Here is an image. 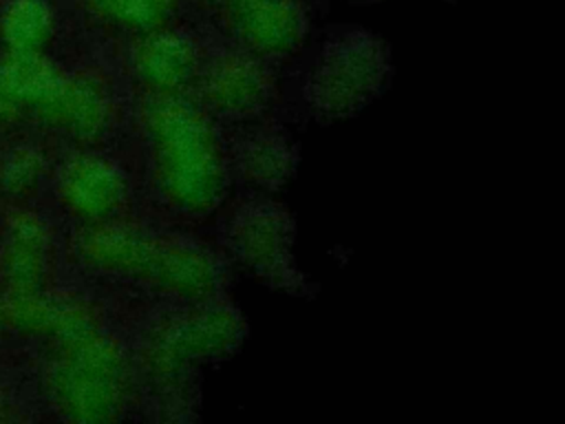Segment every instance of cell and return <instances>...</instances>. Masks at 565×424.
<instances>
[{
  "instance_id": "22",
  "label": "cell",
  "mask_w": 565,
  "mask_h": 424,
  "mask_svg": "<svg viewBox=\"0 0 565 424\" xmlns=\"http://www.w3.org/2000/svg\"><path fill=\"white\" fill-rule=\"evenodd\" d=\"M2 413H4V400H2V393H0V417H2Z\"/></svg>"
},
{
  "instance_id": "12",
  "label": "cell",
  "mask_w": 565,
  "mask_h": 424,
  "mask_svg": "<svg viewBox=\"0 0 565 424\" xmlns=\"http://www.w3.org/2000/svg\"><path fill=\"white\" fill-rule=\"evenodd\" d=\"M232 161L245 181L278 190L294 174L296 148L280 130L254 128L234 141Z\"/></svg>"
},
{
  "instance_id": "10",
  "label": "cell",
  "mask_w": 565,
  "mask_h": 424,
  "mask_svg": "<svg viewBox=\"0 0 565 424\" xmlns=\"http://www.w3.org/2000/svg\"><path fill=\"white\" fill-rule=\"evenodd\" d=\"M33 108L42 124L66 130L79 141L102 137L113 117L108 91L90 75H62L57 86Z\"/></svg>"
},
{
  "instance_id": "1",
  "label": "cell",
  "mask_w": 565,
  "mask_h": 424,
  "mask_svg": "<svg viewBox=\"0 0 565 424\" xmlns=\"http://www.w3.org/2000/svg\"><path fill=\"white\" fill-rule=\"evenodd\" d=\"M150 181L183 216H205L230 186L227 155L210 113L185 93H146L139 106Z\"/></svg>"
},
{
  "instance_id": "19",
  "label": "cell",
  "mask_w": 565,
  "mask_h": 424,
  "mask_svg": "<svg viewBox=\"0 0 565 424\" xmlns=\"http://www.w3.org/2000/svg\"><path fill=\"white\" fill-rule=\"evenodd\" d=\"M9 239L51 247V234L46 223L29 210H18L15 214L9 216Z\"/></svg>"
},
{
  "instance_id": "11",
  "label": "cell",
  "mask_w": 565,
  "mask_h": 424,
  "mask_svg": "<svg viewBox=\"0 0 565 424\" xmlns=\"http://www.w3.org/2000/svg\"><path fill=\"white\" fill-rule=\"evenodd\" d=\"M130 64L146 93H188L203 62L196 44L188 35L163 26L137 40Z\"/></svg>"
},
{
  "instance_id": "3",
  "label": "cell",
  "mask_w": 565,
  "mask_h": 424,
  "mask_svg": "<svg viewBox=\"0 0 565 424\" xmlns=\"http://www.w3.org/2000/svg\"><path fill=\"white\" fill-rule=\"evenodd\" d=\"M245 338L243 316L218 296L181 303L141 342V369L154 389H174L205 362L223 360Z\"/></svg>"
},
{
  "instance_id": "17",
  "label": "cell",
  "mask_w": 565,
  "mask_h": 424,
  "mask_svg": "<svg viewBox=\"0 0 565 424\" xmlns=\"http://www.w3.org/2000/svg\"><path fill=\"white\" fill-rule=\"evenodd\" d=\"M49 247L9 239L0 252V278L7 289L42 287Z\"/></svg>"
},
{
  "instance_id": "15",
  "label": "cell",
  "mask_w": 565,
  "mask_h": 424,
  "mask_svg": "<svg viewBox=\"0 0 565 424\" xmlns=\"http://www.w3.org/2000/svg\"><path fill=\"white\" fill-rule=\"evenodd\" d=\"M57 296L49 294L42 287L31 289H7L2 305V320L20 333L26 336H44L51 331Z\"/></svg>"
},
{
  "instance_id": "21",
  "label": "cell",
  "mask_w": 565,
  "mask_h": 424,
  "mask_svg": "<svg viewBox=\"0 0 565 424\" xmlns=\"http://www.w3.org/2000/svg\"><path fill=\"white\" fill-rule=\"evenodd\" d=\"M203 2H216V4H225L227 7L232 0H203Z\"/></svg>"
},
{
  "instance_id": "23",
  "label": "cell",
  "mask_w": 565,
  "mask_h": 424,
  "mask_svg": "<svg viewBox=\"0 0 565 424\" xmlns=\"http://www.w3.org/2000/svg\"><path fill=\"white\" fill-rule=\"evenodd\" d=\"M2 322H4V320H2V305H0V327H2Z\"/></svg>"
},
{
  "instance_id": "8",
  "label": "cell",
  "mask_w": 565,
  "mask_h": 424,
  "mask_svg": "<svg viewBox=\"0 0 565 424\" xmlns=\"http://www.w3.org/2000/svg\"><path fill=\"white\" fill-rule=\"evenodd\" d=\"M57 194L64 208L88 221H115L128 201L126 174L106 157L77 152L57 174Z\"/></svg>"
},
{
  "instance_id": "14",
  "label": "cell",
  "mask_w": 565,
  "mask_h": 424,
  "mask_svg": "<svg viewBox=\"0 0 565 424\" xmlns=\"http://www.w3.org/2000/svg\"><path fill=\"white\" fill-rule=\"evenodd\" d=\"M53 35L46 0H9L0 13V38L9 51H42Z\"/></svg>"
},
{
  "instance_id": "13",
  "label": "cell",
  "mask_w": 565,
  "mask_h": 424,
  "mask_svg": "<svg viewBox=\"0 0 565 424\" xmlns=\"http://www.w3.org/2000/svg\"><path fill=\"white\" fill-rule=\"evenodd\" d=\"M62 75L42 51H9L0 60V77L22 106H38Z\"/></svg>"
},
{
  "instance_id": "7",
  "label": "cell",
  "mask_w": 565,
  "mask_h": 424,
  "mask_svg": "<svg viewBox=\"0 0 565 424\" xmlns=\"http://www.w3.org/2000/svg\"><path fill=\"white\" fill-rule=\"evenodd\" d=\"M196 102L221 117H252L274 93V82L252 53H221L201 64L194 82Z\"/></svg>"
},
{
  "instance_id": "4",
  "label": "cell",
  "mask_w": 565,
  "mask_h": 424,
  "mask_svg": "<svg viewBox=\"0 0 565 424\" xmlns=\"http://www.w3.org/2000/svg\"><path fill=\"white\" fill-rule=\"evenodd\" d=\"M55 349L46 371L53 406L75 422L119 417L132 393V371L119 342L97 329Z\"/></svg>"
},
{
  "instance_id": "16",
  "label": "cell",
  "mask_w": 565,
  "mask_h": 424,
  "mask_svg": "<svg viewBox=\"0 0 565 424\" xmlns=\"http://www.w3.org/2000/svg\"><path fill=\"white\" fill-rule=\"evenodd\" d=\"M86 4L99 18L141 35L163 29L174 9V0H86Z\"/></svg>"
},
{
  "instance_id": "24",
  "label": "cell",
  "mask_w": 565,
  "mask_h": 424,
  "mask_svg": "<svg viewBox=\"0 0 565 424\" xmlns=\"http://www.w3.org/2000/svg\"><path fill=\"white\" fill-rule=\"evenodd\" d=\"M366 2H377V0H366Z\"/></svg>"
},
{
  "instance_id": "18",
  "label": "cell",
  "mask_w": 565,
  "mask_h": 424,
  "mask_svg": "<svg viewBox=\"0 0 565 424\" xmlns=\"http://www.w3.org/2000/svg\"><path fill=\"white\" fill-rule=\"evenodd\" d=\"M42 172V155L31 146H18L0 159V188L9 194H26L38 186Z\"/></svg>"
},
{
  "instance_id": "9",
  "label": "cell",
  "mask_w": 565,
  "mask_h": 424,
  "mask_svg": "<svg viewBox=\"0 0 565 424\" xmlns=\"http://www.w3.org/2000/svg\"><path fill=\"white\" fill-rule=\"evenodd\" d=\"M227 18L245 51L256 57L291 55L305 38L298 0H232Z\"/></svg>"
},
{
  "instance_id": "2",
  "label": "cell",
  "mask_w": 565,
  "mask_h": 424,
  "mask_svg": "<svg viewBox=\"0 0 565 424\" xmlns=\"http://www.w3.org/2000/svg\"><path fill=\"white\" fill-rule=\"evenodd\" d=\"M75 250L88 267L135 280L179 303L221 296L225 285V265L205 245L121 219L88 223Z\"/></svg>"
},
{
  "instance_id": "5",
  "label": "cell",
  "mask_w": 565,
  "mask_h": 424,
  "mask_svg": "<svg viewBox=\"0 0 565 424\" xmlns=\"http://www.w3.org/2000/svg\"><path fill=\"white\" fill-rule=\"evenodd\" d=\"M386 77V44L371 33L351 31L322 49L307 82V104L320 121L344 119L364 108L384 88Z\"/></svg>"
},
{
  "instance_id": "6",
  "label": "cell",
  "mask_w": 565,
  "mask_h": 424,
  "mask_svg": "<svg viewBox=\"0 0 565 424\" xmlns=\"http://www.w3.org/2000/svg\"><path fill=\"white\" fill-rule=\"evenodd\" d=\"M225 241L232 256L267 285L300 294L302 274L294 263V223L271 201L245 203L227 223Z\"/></svg>"
},
{
  "instance_id": "20",
  "label": "cell",
  "mask_w": 565,
  "mask_h": 424,
  "mask_svg": "<svg viewBox=\"0 0 565 424\" xmlns=\"http://www.w3.org/2000/svg\"><path fill=\"white\" fill-rule=\"evenodd\" d=\"M22 104L11 95L7 84L0 77V121H13L20 117Z\"/></svg>"
}]
</instances>
